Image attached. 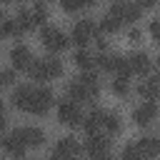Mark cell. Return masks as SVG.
I'll return each mask as SVG.
<instances>
[{
	"instance_id": "cell-17",
	"label": "cell",
	"mask_w": 160,
	"mask_h": 160,
	"mask_svg": "<svg viewBox=\"0 0 160 160\" xmlns=\"http://www.w3.org/2000/svg\"><path fill=\"white\" fill-rule=\"evenodd\" d=\"M158 88H160V80H158L155 75H150V78H145V80L138 85V95L145 98V100H155V98H158Z\"/></svg>"
},
{
	"instance_id": "cell-19",
	"label": "cell",
	"mask_w": 160,
	"mask_h": 160,
	"mask_svg": "<svg viewBox=\"0 0 160 160\" xmlns=\"http://www.w3.org/2000/svg\"><path fill=\"white\" fill-rule=\"evenodd\" d=\"M72 60H75V65H78L80 70H85V72L95 68V55H92V52H88L85 48H80V50L75 52V58H72Z\"/></svg>"
},
{
	"instance_id": "cell-3",
	"label": "cell",
	"mask_w": 160,
	"mask_h": 160,
	"mask_svg": "<svg viewBox=\"0 0 160 160\" xmlns=\"http://www.w3.org/2000/svg\"><path fill=\"white\" fill-rule=\"evenodd\" d=\"M55 102V95L50 88H32V95L28 100V108L25 112H32V115H45L50 110V105Z\"/></svg>"
},
{
	"instance_id": "cell-25",
	"label": "cell",
	"mask_w": 160,
	"mask_h": 160,
	"mask_svg": "<svg viewBox=\"0 0 160 160\" xmlns=\"http://www.w3.org/2000/svg\"><path fill=\"white\" fill-rule=\"evenodd\" d=\"M120 160H142L138 142H128V145L122 148V152H120Z\"/></svg>"
},
{
	"instance_id": "cell-24",
	"label": "cell",
	"mask_w": 160,
	"mask_h": 160,
	"mask_svg": "<svg viewBox=\"0 0 160 160\" xmlns=\"http://www.w3.org/2000/svg\"><path fill=\"white\" fill-rule=\"evenodd\" d=\"M15 35H20V28H18L15 18L2 20V22H0V38H15Z\"/></svg>"
},
{
	"instance_id": "cell-13",
	"label": "cell",
	"mask_w": 160,
	"mask_h": 160,
	"mask_svg": "<svg viewBox=\"0 0 160 160\" xmlns=\"http://www.w3.org/2000/svg\"><path fill=\"white\" fill-rule=\"evenodd\" d=\"M10 62H12V68H18V70H28V65L32 62V52H30V48L28 45H12V50H10Z\"/></svg>"
},
{
	"instance_id": "cell-39",
	"label": "cell",
	"mask_w": 160,
	"mask_h": 160,
	"mask_svg": "<svg viewBox=\"0 0 160 160\" xmlns=\"http://www.w3.org/2000/svg\"><path fill=\"white\" fill-rule=\"evenodd\" d=\"M0 110H2V105H0Z\"/></svg>"
},
{
	"instance_id": "cell-10",
	"label": "cell",
	"mask_w": 160,
	"mask_h": 160,
	"mask_svg": "<svg viewBox=\"0 0 160 160\" xmlns=\"http://www.w3.org/2000/svg\"><path fill=\"white\" fill-rule=\"evenodd\" d=\"M15 132H18L20 142H22L25 148H40V145L45 142V132H42L40 128H35V125H25V128H18Z\"/></svg>"
},
{
	"instance_id": "cell-36",
	"label": "cell",
	"mask_w": 160,
	"mask_h": 160,
	"mask_svg": "<svg viewBox=\"0 0 160 160\" xmlns=\"http://www.w3.org/2000/svg\"><path fill=\"white\" fill-rule=\"evenodd\" d=\"M25 160H35V158H25Z\"/></svg>"
},
{
	"instance_id": "cell-9",
	"label": "cell",
	"mask_w": 160,
	"mask_h": 160,
	"mask_svg": "<svg viewBox=\"0 0 160 160\" xmlns=\"http://www.w3.org/2000/svg\"><path fill=\"white\" fill-rule=\"evenodd\" d=\"M155 115H158L155 100H145V102H140V105L132 110V120H135V125H140V128L150 125V122L155 120Z\"/></svg>"
},
{
	"instance_id": "cell-4",
	"label": "cell",
	"mask_w": 160,
	"mask_h": 160,
	"mask_svg": "<svg viewBox=\"0 0 160 160\" xmlns=\"http://www.w3.org/2000/svg\"><path fill=\"white\" fill-rule=\"evenodd\" d=\"M110 12H112L120 22H135V20H140L142 8H140L138 0H120V2H112Z\"/></svg>"
},
{
	"instance_id": "cell-32",
	"label": "cell",
	"mask_w": 160,
	"mask_h": 160,
	"mask_svg": "<svg viewBox=\"0 0 160 160\" xmlns=\"http://www.w3.org/2000/svg\"><path fill=\"white\" fill-rule=\"evenodd\" d=\"M140 38V30L138 28H130V40H138Z\"/></svg>"
},
{
	"instance_id": "cell-27",
	"label": "cell",
	"mask_w": 160,
	"mask_h": 160,
	"mask_svg": "<svg viewBox=\"0 0 160 160\" xmlns=\"http://www.w3.org/2000/svg\"><path fill=\"white\" fill-rule=\"evenodd\" d=\"M112 92H115V95H120V98H125V95L130 92V85H128V80H122V78H115V80H112Z\"/></svg>"
},
{
	"instance_id": "cell-16",
	"label": "cell",
	"mask_w": 160,
	"mask_h": 160,
	"mask_svg": "<svg viewBox=\"0 0 160 160\" xmlns=\"http://www.w3.org/2000/svg\"><path fill=\"white\" fill-rule=\"evenodd\" d=\"M0 148L5 150V152H10V155H22V150H25V145L20 142V138H18V132L12 130V132H8L5 138H0Z\"/></svg>"
},
{
	"instance_id": "cell-26",
	"label": "cell",
	"mask_w": 160,
	"mask_h": 160,
	"mask_svg": "<svg viewBox=\"0 0 160 160\" xmlns=\"http://www.w3.org/2000/svg\"><path fill=\"white\" fill-rule=\"evenodd\" d=\"M30 15H32V22H35V25H42V22L48 20V8H45L42 2H35V8L30 10Z\"/></svg>"
},
{
	"instance_id": "cell-8",
	"label": "cell",
	"mask_w": 160,
	"mask_h": 160,
	"mask_svg": "<svg viewBox=\"0 0 160 160\" xmlns=\"http://www.w3.org/2000/svg\"><path fill=\"white\" fill-rule=\"evenodd\" d=\"M80 142H78V138H72V135H65V138H60L58 142H55V150L52 152H58L60 158H65V160H78V155H80Z\"/></svg>"
},
{
	"instance_id": "cell-21",
	"label": "cell",
	"mask_w": 160,
	"mask_h": 160,
	"mask_svg": "<svg viewBox=\"0 0 160 160\" xmlns=\"http://www.w3.org/2000/svg\"><path fill=\"white\" fill-rule=\"evenodd\" d=\"M102 128H105L110 135L120 132V128H122V122H120V115H118V112H108V110H105V118H102Z\"/></svg>"
},
{
	"instance_id": "cell-29",
	"label": "cell",
	"mask_w": 160,
	"mask_h": 160,
	"mask_svg": "<svg viewBox=\"0 0 160 160\" xmlns=\"http://www.w3.org/2000/svg\"><path fill=\"white\" fill-rule=\"evenodd\" d=\"M138 2H140V8H142V10H148V8H155V2H158V0H138Z\"/></svg>"
},
{
	"instance_id": "cell-14",
	"label": "cell",
	"mask_w": 160,
	"mask_h": 160,
	"mask_svg": "<svg viewBox=\"0 0 160 160\" xmlns=\"http://www.w3.org/2000/svg\"><path fill=\"white\" fill-rule=\"evenodd\" d=\"M135 142H138V148H140L142 160H155V155L160 152V140H158L155 135H145V138H140V140H135Z\"/></svg>"
},
{
	"instance_id": "cell-35",
	"label": "cell",
	"mask_w": 160,
	"mask_h": 160,
	"mask_svg": "<svg viewBox=\"0 0 160 160\" xmlns=\"http://www.w3.org/2000/svg\"><path fill=\"white\" fill-rule=\"evenodd\" d=\"M5 2H18V0H5Z\"/></svg>"
},
{
	"instance_id": "cell-31",
	"label": "cell",
	"mask_w": 160,
	"mask_h": 160,
	"mask_svg": "<svg viewBox=\"0 0 160 160\" xmlns=\"http://www.w3.org/2000/svg\"><path fill=\"white\" fill-rule=\"evenodd\" d=\"M5 125H8V118H5V112H2V110H0V132H2V130H5Z\"/></svg>"
},
{
	"instance_id": "cell-11",
	"label": "cell",
	"mask_w": 160,
	"mask_h": 160,
	"mask_svg": "<svg viewBox=\"0 0 160 160\" xmlns=\"http://www.w3.org/2000/svg\"><path fill=\"white\" fill-rule=\"evenodd\" d=\"M128 65H130V72H138V75H148L152 70V58L145 52V50H138L132 55H128Z\"/></svg>"
},
{
	"instance_id": "cell-34",
	"label": "cell",
	"mask_w": 160,
	"mask_h": 160,
	"mask_svg": "<svg viewBox=\"0 0 160 160\" xmlns=\"http://www.w3.org/2000/svg\"><path fill=\"white\" fill-rule=\"evenodd\" d=\"M48 160H65V158H60V155H58V152H52V155H50V158H48Z\"/></svg>"
},
{
	"instance_id": "cell-12",
	"label": "cell",
	"mask_w": 160,
	"mask_h": 160,
	"mask_svg": "<svg viewBox=\"0 0 160 160\" xmlns=\"http://www.w3.org/2000/svg\"><path fill=\"white\" fill-rule=\"evenodd\" d=\"M90 158H98V155H105L108 150H110V140L105 138V135H100V132H92L88 140H85V148H82Z\"/></svg>"
},
{
	"instance_id": "cell-2",
	"label": "cell",
	"mask_w": 160,
	"mask_h": 160,
	"mask_svg": "<svg viewBox=\"0 0 160 160\" xmlns=\"http://www.w3.org/2000/svg\"><path fill=\"white\" fill-rule=\"evenodd\" d=\"M60 72H62V62L55 55L40 58V60L32 58V62L28 65V75L32 80H52V78H60Z\"/></svg>"
},
{
	"instance_id": "cell-15",
	"label": "cell",
	"mask_w": 160,
	"mask_h": 160,
	"mask_svg": "<svg viewBox=\"0 0 160 160\" xmlns=\"http://www.w3.org/2000/svg\"><path fill=\"white\" fill-rule=\"evenodd\" d=\"M102 118H105V110L95 108V110H90L88 115H82V128L92 135V132H98V130L102 128Z\"/></svg>"
},
{
	"instance_id": "cell-40",
	"label": "cell",
	"mask_w": 160,
	"mask_h": 160,
	"mask_svg": "<svg viewBox=\"0 0 160 160\" xmlns=\"http://www.w3.org/2000/svg\"><path fill=\"white\" fill-rule=\"evenodd\" d=\"M5 160H8V158H5Z\"/></svg>"
},
{
	"instance_id": "cell-30",
	"label": "cell",
	"mask_w": 160,
	"mask_h": 160,
	"mask_svg": "<svg viewBox=\"0 0 160 160\" xmlns=\"http://www.w3.org/2000/svg\"><path fill=\"white\" fill-rule=\"evenodd\" d=\"M150 35L158 40V20H152V22H150Z\"/></svg>"
},
{
	"instance_id": "cell-5",
	"label": "cell",
	"mask_w": 160,
	"mask_h": 160,
	"mask_svg": "<svg viewBox=\"0 0 160 160\" xmlns=\"http://www.w3.org/2000/svg\"><path fill=\"white\" fill-rule=\"evenodd\" d=\"M40 40H42V45H45L50 52H60V50H65L68 42H70L68 35H65L60 28H52V25H45V28H42Z\"/></svg>"
},
{
	"instance_id": "cell-18",
	"label": "cell",
	"mask_w": 160,
	"mask_h": 160,
	"mask_svg": "<svg viewBox=\"0 0 160 160\" xmlns=\"http://www.w3.org/2000/svg\"><path fill=\"white\" fill-rule=\"evenodd\" d=\"M30 95H32V85H18V88L12 90V98H10V100H12V105H15L18 110H25Z\"/></svg>"
},
{
	"instance_id": "cell-7",
	"label": "cell",
	"mask_w": 160,
	"mask_h": 160,
	"mask_svg": "<svg viewBox=\"0 0 160 160\" xmlns=\"http://www.w3.org/2000/svg\"><path fill=\"white\" fill-rule=\"evenodd\" d=\"M58 120H60L62 125L80 128V125H82V110H80V105L72 102V100L60 102V108H58Z\"/></svg>"
},
{
	"instance_id": "cell-37",
	"label": "cell",
	"mask_w": 160,
	"mask_h": 160,
	"mask_svg": "<svg viewBox=\"0 0 160 160\" xmlns=\"http://www.w3.org/2000/svg\"><path fill=\"white\" fill-rule=\"evenodd\" d=\"M112 2H120V0H112Z\"/></svg>"
},
{
	"instance_id": "cell-22",
	"label": "cell",
	"mask_w": 160,
	"mask_h": 160,
	"mask_svg": "<svg viewBox=\"0 0 160 160\" xmlns=\"http://www.w3.org/2000/svg\"><path fill=\"white\" fill-rule=\"evenodd\" d=\"M92 5H95V0H60V8L65 12H78V10L92 8Z\"/></svg>"
},
{
	"instance_id": "cell-38",
	"label": "cell",
	"mask_w": 160,
	"mask_h": 160,
	"mask_svg": "<svg viewBox=\"0 0 160 160\" xmlns=\"http://www.w3.org/2000/svg\"><path fill=\"white\" fill-rule=\"evenodd\" d=\"M0 18H2V10H0Z\"/></svg>"
},
{
	"instance_id": "cell-20",
	"label": "cell",
	"mask_w": 160,
	"mask_h": 160,
	"mask_svg": "<svg viewBox=\"0 0 160 160\" xmlns=\"http://www.w3.org/2000/svg\"><path fill=\"white\" fill-rule=\"evenodd\" d=\"M120 20L112 15V12H105L102 15V20H100V28H98V32H115V30H120Z\"/></svg>"
},
{
	"instance_id": "cell-23",
	"label": "cell",
	"mask_w": 160,
	"mask_h": 160,
	"mask_svg": "<svg viewBox=\"0 0 160 160\" xmlns=\"http://www.w3.org/2000/svg\"><path fill=\"white\" fill-rule=\"evenodd\" d=\"M15 22H18L20 32H30V30L35 28V22H32V15H30V10H20V12L15 15Z\"/></svg>"
},
{
	"instance_id": "cell-6",
	"label": "cell",
	"mask_w": 160,
	"mask_h": 160,
	"mask_svg": "<svg viewBox=\"0 0 160 160\" xmlns=\"http://www.w3.org/2000/svg\"><path fill=\"white\" fill-rule=\"evenodd\" d=\"M95 35H98V22H95L92 18H82V20H78L75 28H72V40H75L80 48H85L90 40H95Z\"/></svg>"
},
{
	"instance_id": "cell-33",
	"label": "cell",
	"mask_w": 160,
	"mask_h": 160,
	"mask_svg": "<svg viewBox=\"0 0 160 160\" xmlns=\"http://www.w3.org/2000/svg\"><path fill=\"white\" fill-rule=\"evenodd\" d=\"M95 160H115V158H112V155H110V152H105V155H98V158H95Z\"/></svg>"
},
{
	"instance_id": "cell-28",
	"label": "cell",
	"mask_w": 160,
	"mask_h": 160,
	"mask_svg": "<svg viewBox=\"0 0 160 160\" xmlns=\"http://www.w3.org/2000/svg\"><path fill=\"white\" fill-rule=\"evenodd\" d=\"M12 80H15V72H12V70H0V88L10 85Z\"/></svg>"
},
{
	"instance_id": "cell-1",
	"label": "cell",
	"mask_w": 160,
	"mask_h": 160,
	"mask_svg": "<svg viewBox=\"0 0 160 160\" xmlns=\"http://www.w3.org/2000/svg\"><path fill=\"white\" fill-rule=\"evenodd\" d=\"M98 92H100V78L92 70H88V72H82V75H78L68 82V95H70L72 102L75 100H80V102L82 100H95Z\"/></svg>"
}]
</instances>
